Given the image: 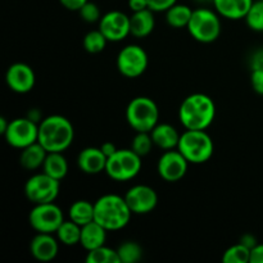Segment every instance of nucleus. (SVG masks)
Masks as SVG:
<instances>
[{
	"label": "nucleus",
	"mask_w": 263,
	"mask_h": 263,
	"mask_svg": "<svg viewBox=\"0 0 263 263\" xmlns=\"http://www.w3.org/2000/svg\"><path fill=\"white\" fill-rule=\"evenodd\" d=\"M27 117H28V118H31V120L35 121V122H37V123H40V122H41V120H43V118H41V113H40V110L36 109V108H33V109H31L30 112H28Z\"/></svg>",
	"instance_id": "obj_42"
},
{
	"label": "nucleus",
	"mask_w": 263,
	"mask_h": 263,
	"mask_svg": "<svg viewBox=\"0 0 263 263\" xmlns=\"http://www.w3.org/2000/svg\"><path fill=\"white\" fill-rule=\"evenodd\" d=\"M126 203L133 215H146L156 210L158 204V194L149 185H134L126 192Z\"/></svg>",
	"instance_id": "obj_13"
},
{
	"label": "nucleus",
	"mask_w": 263,
	"mask_h": 263,
	"mask_svg": "<svg viewBox=\"0 0 263 263\" xmlns=\"http://www.w3.org/2000/svg\"><path fill=\"white\" fill-rule=\"evenodd\" d=\"M254 0H213V7L220 17L230 21L244 20Z\"/></svg>",
	"instance_id": "obj_18"
},
{
	"label": "nucleus",
	"mask_w": 263,
	"mask_h": 263,
	"mask_svg": "<svg viewBox=\"0 0 263 263\" xmlns=\"http://www.w3.org/2000/svg\"><path fill=\"white\" fill-rule=\"evenodd\" d=\"M5 141L15 149H23L39 140V123L28 117L14 118L4 134Z\"/></svg>",
	"instance_id": "obj_11"
},
{
	"label": "nucleus",
	"mask_w": 263,
	"mask_h": 263,
	"mask_svg": "<svg viewBox=\"0 0 263 263\" xmlns=\"http://www.w3.org/2000/svg\"><path fill=\"white\" fill-rule=\"evenodd\" d=\"M180 135L181 134H179V131L170 123H158L151 131L154 146L162 149V151L176 149L177 145H179Z\"/></svg>",
	"instance_id": "obj_20"
},
{
	"label": "nucleus",
	"mask_w": 263,
	"mask_h": 263,
	"mask_svg": "<svg viewBox=\"0 0 263 263\" xmlns=\"http://www.w3.org/2000/svg\"><path fill=\"white\" fill-rule=\"evenodd\" d=\"M46 156H48L46 149L37 141L21 149L20 164L27 171H35V170L43 168Z\"/></svg>",
	"instance_id": "obj_22"
},
{
	"label": "nucleus",
	"mask_w": 263,
	"mask_h": 263,
	"mask_svg": "<svg viewBox=\"0 0 263 263\" xmlns=\"http://www.w3.org/2000/svg\"><path fill=\"white\" fill-rule=\"evenodd\" d=\"M252 89L257 94L263 95V69H253L251 73Z\"/></svg>",
	"instance_id": "obj_35"
},
{
	"label": "nucleus",
	"mask_w": 263,
	"mask_h": 263,
	"mask_svg": "<svg viewBox=\"0 0 263 263\" xmlns=\"http://www.w3.org/2000/svg\"><path fill=\"white\" fill-rule=\"evenodd\" d=\"M74 128L71 121L61 115H51L43 118L39 123V143L48 153L62 152L73 143Z\"/></svg>",
	"instance_id": "obj_2"
},
{
	"label": "nucleus",
	"mask_w": 263,
	"mask_h": 263,
	"mask_svg": "<svg viewBox=\"0 0 263 263\" xmlns=\"http://www.w3.org/2000/svg\"><path fill=\"white\" fill-rule=\"evenodd\" d=\"M100 149H102L103 153H104L108 158V157H110L112 154L116 153V151H117V146H116L112 141H105V143H103L102 145H100Z\"/></svg>",
	"instance_id": "obj_41"
},
{
	"label": "nucleus",
	"mask_w": 263,
	"mask_h": 263,
	"mask_svg": "<svg viewBox=\"0 0 263 263\" xmlns=\"http://www.w3.org/2000/svg\"><path fill=\"white\" fill-rule=\"evenodd\" d=\"M5 82L12 91L17 94H27L35 86V72L28 64L17 62L8 67L5 72Z\"/></svg>",
	"instance_id": "obj_15"
},
{
	"label": "nucleus",
	"mask_w": 263,
	"mask_h": 263,
	"mask_svg": "<svg viewBox=\"0 0 263 263\" xmlns=\"http://www.w3.org/2000/svg\"><path fill=\"white\" fill-rule=\"evenodd\" d=\"M149 58L144 48L136 44L123 46L117 55V69L127 79H136L146 71Z\"/></svg>",
	"instance_id": "obj_10"
},
{
	"label": "nucleus",
	"mask_w": 263,
	"mask_h": 263,
	"mask_svg": "<svg viewBox=\"0 0 263 263\" xmlns=\"http://www.w3.org/2000/svg\"><path fill=\"white\" fill-rule=\"evenodd\" d=\"M87 2H89V0H59V3H61L66 9L73 10V12H79Z\"/></svg>",
	"instance_id": "obj_37"
},
{
	"label": "nucleus",
	"mask_w": 263,
	"mask_h": 263,
	"mask_svg": "<svg viewBox=\"0 0 263 263\" xmlns=\"http://www.w3.org/2000/svg\"><path fill=\"white\" fill-rule=\"evenodd\" d=\"M128 8L133 13L148 9V0H128Z\"/></svg>",
	"instance_id": "obj_39"
},
{
	"label": "nucleus",
	"mask_w": 263,
	"mask_h": 263,
	"mask_svg": "<svg viewBox=\"0 0 263 263\" xmlns=\"http://www.w3.org/2000/svg\"><path fill=\"white\" fill-rule=\"evenodd\" d=\"M59 240L53 234L37 233L30 241V253L36 261L50 262L58 256Z\"/></svg>",
	"instance_id": "obj_16"
},
{
	"label": "nucleus",
	"mask_w": 263,
	"mask_h": 263,
	"mask_svg": "<svg viewBox=\"0 0 263 263\" xmlns=\"http://www.w3.org/2000/svg\"><path fill=\"white\" fill-rule=\"evenodd\" d=\"M249 66L251 69H263V48L257 49L249 59Z\"/></svg>",
	"instance_id": "obj_36"
},
{
	"label": "nucleus",
	"mask_w": 263,
	"mask_h": 263,
	"mask_svg": "<svg viewBox=\"0 0 263 263\" xmlns=\"http://www.w3.org/2000/svg\"><path fill=\"white\" fill-rule=\"evenodd\" d=\"M244 20L252 31L263 32V0H254Z\"/></svg>",
	"instance_id": "obj_31"
},
{
	"label": "nucleus",
	"mask_w": 263,
	"mask_h": 263,
	"mask_svg": "<svg viewBox=\"0 0 263 263\" xmlns=\"http://www.w3.org/2000/svg\"><path fill=\"white\" fill-rule=\"evenodd\" d=\"M121 263H135L143 257V249L136 241H125L117 249Z\"/></svg>",
	"instance_id": "obj_30"
},
{
	"label": "nucleus",
	"mask_w": 263,
	"mask_h": 263,
	"mask_svg": "<svg viewBox=\"0 0 263 263\" xmlns=\"http://www.w3.org/2000/svg\"><path fill=\"white\" fill-rule=\"evenodd\" d=\"M249 261H251V249L241 243L234 244L222 254L223 263H249Z\"/></svg>",
	"instance_id": "obj_29"
},
{
	"label": "nucleus",
	"mask_w": 263,
	"mask_h": 263,
	"mask_svg": "<svg viewBox=\"0 0 263 263\" xmlns=\"http://www.w3.org/2000/svg\"><path fill=\"white\" fill-rule=\"evenodd\" d=\"M186 28L190 36L198 43H213L220 37L221 33L220 14L207 7L195 8Z\"/></svg>",
	"instance_id": "obj_6"
},
{
	"label": "nucleus",
	"mask_w": 263,
	"mask_h": 263,
	"mask_svg": "<svg viewBox=\"0 0 263 263\" xmlns=\"http://www.w3.org/2000/svg\"><path fill=\"white\" fill-rule=\"evenodd\" d=\"M81 228L82 226L73 222L72 220H64L63 223L59 226V229L55 233L59 243H62L66 247H73L76 244H80V240H81Z\"/></svg>",
	"instance_id": "obj_26"
},
{
	"label": "nucleus",
	"mask_w": 263,
	"mask_h": 263,
	"mask_svg": "<svg viewBox=\"0 0 263 263\" xmlns=\"http://www.w3.org/2000/svg\"><path fill=\"white\" fill-rule=\"evenodd\" d=\"M87 263H121L117 249L102 246L97 249L87 252Z\"/></svg>",
	"instance_id": "obj_27"
},
{
	"label": "nucleus",
	"mask_w": 263,
	"mask_h": 263,
	"mask_svg": "<svg viewBox=\"0 0 263 263\" xmlns=\"http://www.w3.org/2000/svg\"><path fill=\"white\" fill-rule=\"evenodd\" d=\"M107 43H109V41L107 40V37L103 35V32L99 28L98 30L89 31L84 36V40H82L84 49L90 54H98L100 51H103L105 49V46H107Z\"/></svg>",
	"instance_id": "obj_28"
},
{
	"label": "nucleus",
	"mask_w": 263,
	"mask_h": 263,
	"mask_svg": "<svg viewBox=\"0 0 263 263\" xmlns=\"http://www.w3.org/2000/svg\"><path fill=\"white\" fill-rule=\"evenodd\" d=\"M141 166V157L133 149H117L115 154L108 157L105 174L115 181H128L138 176Z\"/></svg>",
	"instance_id": "obj_7"
},
{
	"label": "nucleus",
	"mask_w": 263,
	"mask_h": 263,
	"mask_svg": "<svg viewBox=\"0 0 263 263\" xmlns=\"http://www.w3.org/2000/svg\"><path fill=\"white\" fill-rule=\"evenodd\" d=\"M99 30L109 43H120L130 35V17L121 10H110L100 18Z\"/></svg>",
	"instance_id": "obj_14"
},
{
	"label": "nucleus",
	"mask_w": 263,
	"mask_h": 263,
	"mask_svg": "<svg viewBox=\"0 0 263 263\" xmlns=\"http://www.w3.org/2000/svg\"><path fill=\"white\" fill-rule=\"evenodd\" d=\"M43 172L62 181L68 174V162H67L63 153L62 152L48 153L45 162L43 164Z\"/></svg>",
	"instance_id": "obj_23"
},
{
	"label": "nucleus",
	"mask_w": 263,
	"mask_h": 263,
	"mask_svg": "<svg viewBox=\"0 0 263 263\" xmlns=\"http://www.w3.org/2000/svg\"><path fill=\"white\" fill-rule=\"evenodd\" d=\"M195 2L199 3V4H210V3L213 4V0H195Z\"/></svg>",
	"instance_id": "obj_44"
},
{
	"label": "nucleus",
	"mask_w": 263,
	"mask_h": 263,
	"mask_svg": "<svg viewBox=\"0 0 263 263\" xmlns=\"http://www.w3.org/2000/svg\"><path fill=\"white\" fill-rule=\"evenodd\" d=\"M239 243L244 244V246L248 247L249 249H252L253 247H256L257 244H258V241H257V239L254 238L253 235H251V234H246V235L241 236V239H240V241H239Z\"/></svg>",
	"instance_id": "obj_40"
},
{
	"label": "nucleus",
	"mask_w": 263,
	"mask_h": 263,
	"mask_svg": "<svg viewBox=\"0 0 263 263\" xmlns=\"http://www.w3.org/2000/svg\"><path fill=\"white\" fill-rule=\"evenodd\" d=\"M68 217L69 220L79 223L80 226L91 222V221H94V203L85 199L76 200L69 207Z\"/></svg>",
	"instance_id": "obj_24"
},
{
	"label": "nucleus",
	"mask_w": 263,
	"mask_h": 263,
	"mask_svg": "<svg viewBox=\"0 0 263 263\" xmlns=\"http://www.w3.org/2000/svg\"><path fill=\"white\" fill-rule=\"evenodd\" d=\"M153 146L154 143L151 133H136V135L133 138V141H131V149L140 157L148 156Z\"/></svg>",
	"instance_id": "obj_32"
},
{
	"label": "nucleus",
	"mask_w": 263,
	"mask_h": 263,
	"mask_svg": "<svg viewBox=\"0 0 263 263\" xmlns=\"http://www.w3.org/2000/svg\"><path fill=\"white\" fill-rule=\"evenodd\" d=\"M133 212L126 203L125 197L105 194L94 202V221L107 231H117L126 228Z\"/></svg>",
	"instance_id": "obj_3"
},
{
	"label": "nucleus",
	"mask_w": 263,
	"mask_h": 263,
	"mask_svg": "<svg viewBox=\"0 0 263 263\" xmlns=\"http://www.w3.org/2000/svg\"><path fill=\"white\" fill-rule=\"evenodd\" d=\"M177 0H148L149 9L153 10L154 13L167 12L171 7H174Z\"/></svg>",
	"instance_id": "obj_34"
},
{
	"label": "nucleus",
	"mask_w": 263,
	"mask_h": 263,
	"mask_svg": "<svg viewBox=\"0 0 263 263\" xmlns=\"http://www.w3.org/2000/svg\"><path fill=\"white\" fill-rule=\"evenodd\" d=\"M156 27L154 12L148 9L134 12L130 15V35L136 39H144L151 35Z\"/></svg>",
	"instance_id": "obj_19"
},
{
	"label": "nucleus",
	"mask_w": 263,
	"mask_h": 263,
	"mask_svg": "<svg viewBox=\"0 0 263 263\" xmlns=\"http://www.w3.org/2000/svg\"><path fill=\"white\" fill-rule=\"evenodd\" d=\"M249 263H263V244H257L251 249V261Z\"/></svg>",
	"instance_id": "obj_38"
},
{
	"label": "nucleus",
	"mask_w": 263,
	"mask_h": 263,
	"mask_svg": "<svg viewBox=\"0 0 263 263\" xmlns=\"http://www.w3.org/2000/svg\"><path fill=\"white\" fill-rule=\"evenodd\" d=\"M79 14L81 20H84L87 23H95L99 22L102 18V13H100L99 7L95 3L87 2L81 9L79 10Z\"/></svg>",
	"instance_id": "obj_33"
},
{
	"label": "nucleus",
	"mask_w": 263,
	"mask_h": 263,
	"mask_svg": "<svg viewBox=\"0 0 263 263\" xmlns=\"http://www.w3.org/2000/svg\"><path fill=\"white\" fill-rule=\"evenodd\" d=\"M177 149L189 163L203 164L212 158L215 144L205 130H185L180 135Z\"/></svg>",
	"instance_id": "obj_4"
},
{
	"label": "nucleus",
	"mask_w": 263,
	"mask_h": 263,
	"mask_svg": "<svg viewBox=\"0 0 263 263\" xmlns=\"http://www.w3.org/2000/svg\"><path fill=\"white\" fill-rule=\"evenodd\" d=\"M189 162L176 148L171 151H164L158 159L157 171L159 177L167 182H177L186 175Z\"/></svg>",
	"instance_id": "obj_12"
},
{
	"label": "nucleus",
	"mask_w": 263,
	"mask_h": 263,
	"mask_svg": "<svg viewBox=\"0 0 263 263\" xmlns=\"http://www.w3.org/2000/svg\"><path fill=\"white\" fill-rule=\"evenodd\" d=\"M216 117V104L211 97L194 92L182 100L179 120L185 130H207Z\"/></svg>",
	"instance_id": "obj_1"
},
{
	"label": "nucleus",
	"mask_w": 263,
	"mask_h": 263,
	"mask_svg": "<svg viewBox=\"0 0 263 263\" xmlns=\"http://www.w3.org/2000/svg\"><path fill=\"white\" fill-rule=\"evenodd\" d=\"M193 10L194 9H192L189 5L176 3L174 7H171L166 12L167 23L172 28L187 27L190 18H192Z\"/></svg>",
	"instance_id": "obj_25"
},
{
	"label": "nucleus",
	"mask_w": 263,
	"mask_h": 263,
	"mask_svg": "<svg viewBox=\"0 0 263 263\" xmlns=\"http://www.w3.org/2000/svg\"><path fill=\"white\" fill-rule=\"evenodd\" d=\"M8 126H9V122L7 121V118L4 117H0V134L2 135H4L5 131H7Z\"/></svg>",
	"instance_id": "obj_43"
},
{
	"label": "nucleus",
	"mask_w": 263,
	"mask_h": 263,
	"mask_svg": "<svg viewBox=\"0 0 263 263\" xmlns=\"http://www.w3.org/2000/svg\"><path fill=\"white\" fill-rule=\"evenodd\" d=\"M61 181L45 172L35 174L26 181L25 195L32 204L50 203L58 198Z\"/></svg>",
	"instance_id": "obj_8"
},
{
	"label": "nucleus",
	"mask_w": 263,
	"mask_h": 263,
	"mask_svg": "<svg viewBox=\"0 0 263 263\" xmlns=\"http://www.w3.org/2000/svg\"><path fill=\"white\" fill-rule=\"evenodd\" d=\"M107 233L108 231L100 223H98L97 221H91V222L86 223V225L81 228L80 246L87 252L99 248L102 246H105Z\"/></svg>",
	"instance_id": "obj_21"
},
{
	"label": "nucleus",
	"mask_w": 263,
	"mask_h": 263,
	"mask_svg": "<svg viewBox=\"0 0 263 263\" xmlns=\"http://www.w3.org/2000/svg\"><path fill=\"white\" fill-rule=\"evenodd\" d=\"M63 221V211L54 202L33 204L28 215V222L36 233L55 234Z\"/></svg>",
	"instance_id": "obj_9"
},
{
	"label": "nucleus",
	"mask_w": 263,
	"mask_h": 263,
	"mask_svg": "<svg viewBox=\"0 0 263 263\" xmlns=\"http://www.w3.org/2000/svg\"><path fill=\"white\" fill-rule=\"evenodd\" d=\"M107 156L103 153V151L95 146L82 149L77 156V166L80 171L87 175H98L100 172L105 171L107 166Z\"/></svg>",
	"instance_id": "obj_17"
},
{
	"label": "nucleus",
	"mask_w": 263,
	"mask_h": 263,
	"mask_svg": "<svg viewBox=\"0 0 263 263\" xmlns=\"http://www.w3.org/2000/svg\"><path fill=\"white\" fill-rule=\"evenodd\" d=\"M126 120L135 133H151L158 125V105L148 97L134 98L126 108Z\"/></svg>",
	"instance_id": "obj_5"
}]
</instances>
